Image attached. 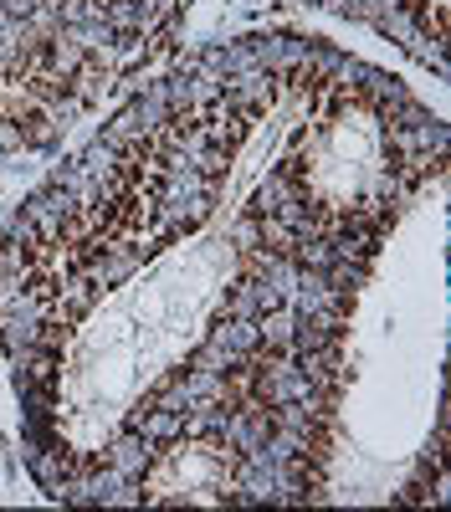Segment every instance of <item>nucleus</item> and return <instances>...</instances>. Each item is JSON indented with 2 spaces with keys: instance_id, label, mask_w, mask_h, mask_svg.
I'll list each match as a JSON object with an SVG mask.
<instances>
[{
  "instance_id": "nucleus-1",
  "label": "nucleus",
  "mask_w": 451,
  "mask_h": 512,
  "mask_svg": "<svg viewBox=\"0 0 451 512\" xmlns=\"http://www.w3.org/2000/svg\"><path fill=\"white\" fill-rule=\"evenodd\" d=\"M211 287H216V256L190 251L180 262L159 267L144 287L123 292L77 354L82 410L108 415L113 405L129 400L134 384L180 349V338L190 333Z\"/></svg>"
},
{
  "instance_id": "nucleus-3",
  "label": "nucleus",
  "mask_w": 451,
  "mask_h": 512,
  "mask_svg": "<svg viewBox=\"0 0 451 512\" xmlns=\"http://www.w3.org/2000/svg\"><path fill=\"white\" fill-rule=\"evenodd\" d=\"M231 487H236L231 456L211 441H185L159 456V466L144 482V497L149 502H226Z\"/></svg>"
},
{
  "instance_id": "nucleus-2",
  "label": "nucleus",
  "mask_w": 451,
  "mask_h": 512,
  "mask_svg": "<svg viewBox=\"0 0 451 512\" xmlns=\"http://www.w3.org/2000/svg\"><path fill=\"white\" fill-rule=\"evenodd\" d=\"M298 169H303V195L313 200L318 216H349V210H359L364 200L385 190L380 123L359 108H339L334 118L313 128Z\"/></svg>"
}]
</instances>
